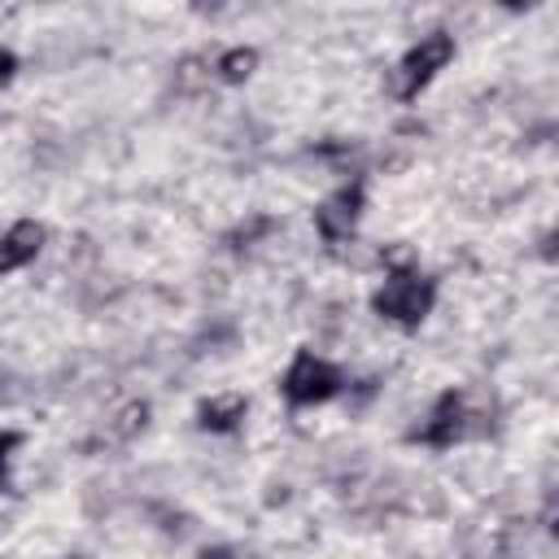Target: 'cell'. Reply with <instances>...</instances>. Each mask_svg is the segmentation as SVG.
Masks as SVG:
<instances>
[{
  "mask_svg": "<svg viewBox=\"0 0 559 559\" xmlns=\"http://www.w3.org/2000/svg\"><path fill=\"white\" fill-rule=\"evenodd\" d=\"M253 70H258V48H227V52L214 61V74H218L223 83H245Z\"/></svg>",
  "mask_w": 559,
  "mask_h": 559,
  "instance_id": "8",
  "label": "cell"
},
{
  "mask_svg": "<svg viewBox=\"0 0 559 559\" xmlns=\"http://www.w3.org/2000/svg\"><path fill=\"white\" fill-rule=\"evenodd\" d=\"M463 437H472V411H467V402H463L459 389H445V393L432 402L428 419H424L419 428H411V441L432 445V450H450V445L463 441Z\"/></svg>",
  "mask_w": 559,
  "mask_h": 559,
  "instance_id": "4",
  "label": "cell"
},
{
  "mask_svg": "<svg viewBox=\"0 0 559 559\" xmlns=\"http://www.w3.org/2000/svg\"><path fill=\"white\" fill-rule=\"evenodd\" d=\"M22 445V432H13V428H0V485L9 480V459H13V450Z\"/></svg>",
  "mask_w": 559,
  "mask_h": 559,
  "instance_id": "9",
  "label": "cell"
},
{
  "mask_svg": "<svg viewBox=\"0 0 559 559\" xmlns=\"http://www.w3.org/2000/svg\"><path fill=\"white\" fill-rule=\"evenodd\" d=\"M345 389V371L336 362H328L314 349H297L293 362L280 376V393L288 406H323Z\"/></svg>",
  "mask_w": 559,
  "mask_h": 559,
  "instance_id": "2",
  "label": "cell"
},
{
  "mask_svg": "<svg viewBox=\"0 0 559 559\" xmlns=\"http://www.w3.org/2000/svg\"><path fill=\"white\" fill-rule=\"evenodd\" d=\"M197 559H231V550L227 546H214V550H201Z\"/></svg>",
  "mask_w": 559,
  "mask_h": 559,
  "instance_id": "11",
  "label": "cell"
},
{
  "mask_svg": "<svg viewBox=\"0 0 559 559\" xmlns=\"http://www.w3.org/2000/svg\"><path fill=\"white\" fill-rule=\"evenodd\" d=\"M44 240H48V231L35 218H17L13 227H4L0 231V275L22 271L26 262H35L39 249H44Z\"/></svg>",
  "mask_w": 559,
  "mask_h": 559,
  "instance_id": "6",
  "label": "cell"
},
{
  "mask_svg": "<svg viewBox=\"0 0 559 559\" xmlns=\"http://www.w3.org/2000/svg\"><path fill=\"white\" fill-rule=\"evenodd\" d=\"M454 57V35L450 31H428L419 35V44H411L402 52V61L393 66V96L397 100H415Z\"/></svg>",
  "mask_w": 559,
  "mask_h": 559,
  "instance_id": "3",
  "label": "cell"
},
{
  "mask_svg": "<svg viewBox=\"0 0 559 559\" xmlns=\"http://www.w3.org/2000/svg\"><path fill=\"white\" fill-rule=\"evenodd\" d=\"M13 74H17V57H13V52L0 44V83H9Z\"/></svg>",
  "mask_w": 559,
  "mask_h": 559,
  "instance_id": "10",
  "label": "cell"
},
{
  "mask_svg": "<svg viewBox=\"0 0 559 559\" xmlns=\"http://www.w3.org/2000/svg\"><path fill=\"white\" fill-rule=\"evenodd\" d=\"M245 415H249V397L245 393H218V397L197 406V428H205V432H236L245 424Z\"/></svg>",
  "mask_w": 559,
  "mask_h": 559,
  "instance_id": "7",
  "label": "cell"
},
{
  "mask_svg": "<svg viewBox=\"0 0 559 559\" xmlns=\"http://www.w3.org/2000/svg\"><path fill=\"white\" fill-rule=\"evenodd\" d=\"M432 301H437V280L406 266H393L384 284L371 293V310L397 328H419L432 314Z\"/></svg>",
  "mask_w": 559,
  "mask_h": 559,
  "instance_id": "1",
  "label": "cell"
},
{
  "mask_svg": "<svg viewBox=\"0 0 559 559\" xmlns=\"http://www.w3.org/2000/svg\"><path fill=\"white\" fill-rule=\"evenodd\" d=\"M358 218H362V183L358 179L354 183H341L336 192H328L319 201V210H314V227H319V236L328 245L349 240L354 227H358Z\"/></svg>",
  "mask_w": 559,
  "mask_h": 559,
  "instance_id": "5",
  "label": "cell"
}]
</instances>
